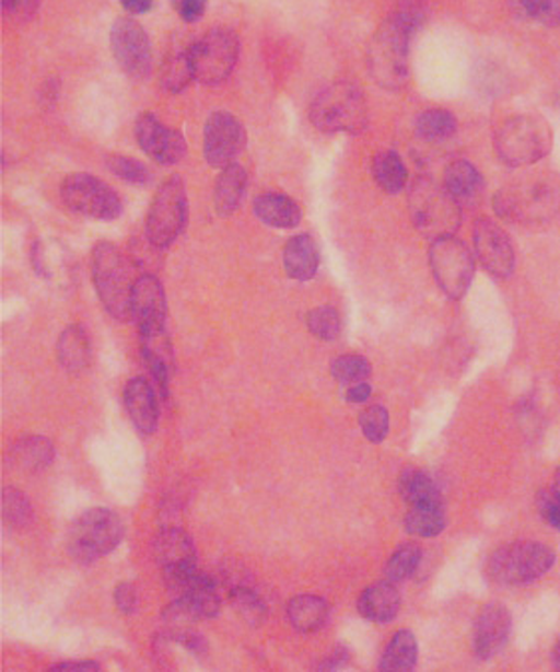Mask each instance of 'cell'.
<instances>
[{"instance_id": "obj_1", "label": "cell", "mask_w": 560, "mask_h": 672, "mask_svg": "<svg viewBox=\"0 0 560 672\" xmlns=\"http://www.w3.org/2000/svg\"><path fill=\"white\" fill-rule=\"evenodd\" d=\"M135 266L110 242H98L92 250V280L102 305L118 322L130 320V300L135 292Z\"/></svg>"}, {"instance_id": "obj_2", "label": "cell", "mask_w": 560, "mask_h": 672, "mask_svg": "<svg viewBox=\"0 0 560 672\" xmlns=\"http://www.w3.org/2000/svg\"><path fill=\"white\" fill-rule=\"evenodd\" d=\"M310 118L325 135H363L370 123L365 94L353 82L329 84L312 102Z\"/></svg>"}, {"instance_id": "obj_3", "label": "cell", "mask_w": 560, "mask_h": 672, "mask_svg": "<svg viewBox=\"0 0 560 672\" xmlns=\"http://www.w3.org/2000/svg\"><path fill=\"white\" fill-rule=\"evenodd\" d=\"M413 33L395 16L375 31L368 48L371 79L382 89L401 90L409 80V43Z\"/></svg>"}, {"instance_id": "obj_4", "label": "cell", "mask_w": 560, "mask_h": 672, "mask_svg": "<svg viewBox=\"0 0 560 672\" xmlns=\"http://www.w3.org/2000/svg\"><path fill=\"white\" fill-rule=\"evenodd\" d=\"M497 154L509 166H527L547 157L552 148V130L537 114L509 118L494 136Z\"/></svg>"}, {"instance_id": "obj_5", "label": "cell", "mask_w": 560, "mask_h": 672, "mask_svg": "<svg viewBox=\"0 0 560 672\" xmlns=\"http://www.w3.org/2000/svg\"><path fill=\"white\" fill-rule=\"evenodd\" d=\"M559 208L560 184L552 178L525 179L494 196V212L511 222H542Z\"/></svg>"}, {"instance_id": "obj_6", "label": "cell", "mask_w": 560, "mask_h": 672, "mask_svg": "<svg viewBox=\"0 0 560 672\" xmlns=\"http://www.w3.org/2000/svg\"><path fill=\"white\" fill-rule=\"evenodd\" d=\"M555 565V553L538 541L504 545L487 560V577L497 584L518 587L533 583Z\"/></svg>"}, {"instance_id": "obj_7", "label": "cell", "mask_w": 560, "mask_h": 672, "mask_svg": "<svg viewBox=\"0 0 560 672\" xmlns=\"http://www.w3.org/2000/svg\"><path fill=\"white\" fill-rule=\"evenodd\" d=\"M122 535L120 517L110 509L94 507L84 511L70 526L67 538L68 553L77 563L90 565L113 553L122 541Z\"/></svg>"}, {"instance_id": "obj_8", "label": "cell", "mask_w": 560, "mask_h": 672, "mask_svg": "<svg viewBox=\"0 0 560 672\" xmlns=\"http://www.w3.org/2000/svg\"><path fill=\"white\" fill-rule=\"evenodd\" d=\"M409 213L417 230L431 240L453 235L460 224V204L431 178L415 179L409 192Z\"/></svg>"}, {"instance_id": "obj_9", "label": "cell", "mask_w": 560, "mask_h": 672, "mask_svg": "<svg viewBox=\"0 0 560 672\" xmlns=\"http://www.w3.org/2000/svg\"><path fill=\"white\" fill-rule=\"evenodd\" d=\"M188 222V194L178 174L170 176L158 188L147 218V237L150 246L164 250L172 246Z\"/></svg>"}, {"instance_id": "obj_10", "label": "cell", "mask_w": 560, "mask_h": 672, "mask_svg": "<svg viewBox=\"0 0 560 672\" xmlns=\"http://www.w3.org/2000/svg\"><path fill=\"white\" fill-rule=\"evenodd\" d=\"M240 58V38L230 28H213L190 46L194 79L206 86L222 84Z\"/></svg>"}, {"instance_id": "obj_11", "label": "cell", "mask_w": 560, "mask_h": 672, "mask_svg": "<svg viewBox=\"0 0 560 672\" xmlns=\"http://www.w3.org/2000/svg\"><path fill=\"white\" fill-rule=\"evenodd\" d=\"M60 196L68 210L92 220L110 222L122 213V200L118 192L101 178L82 172L65 178L60 186Z\"/></svg>"}, {"instance_id": "obj_12", "label": "cell", "mask_w": 560, "mask_h": 672, "mask_svg": "<svg viewBox=\"0 0 560 672\" xmlns=\"http://www.w3.org/2000/svg\"><path fill=\"white\" fill-rule=\"evenodd\" d=\"M429 262L438 286L451 300H460L475 274V259L471 250L455 235H443L433 240L429 250Z\"/></svg>"}, {"instance_id": "obj_13", "label": "cell", "mask_w": 560, "mask_h": 672, "mask_svg": "<svg viewBox=\"0 0 560 672\" xmlns=\"http://www.w3.org/2000/svg\"><path fill=\"white\" fill-rule=\"evenodd\" d=\"M110 46L118 67L130 79H147L152 70V48L142 24L130 16L116 19L110 31Z\"/></svg>"}, {"instance_id": "obj_14", "label": "cell", "mask_w": 560, "mask_h": 672, "mask_svg": "<svg viewBox=\"0 0 560 672\" xmlns=\"http://www.w3.org/2000/svg\"><path fill=\"white\" fill-rule=\"evenodd\" d=\"M246 147V130L234 114L213 113L203 128V157L212 169L234 164Z\"/></svg>"}, {"instance_id": "obj_15", "label": "cell", "mask_w": 560, "mask_h": 672, "mask_svg": "<svg viewBox=\"0 0 560 672\" xmlns=\"http://www.w3.org/2000/svg\"><path fill=\"white\" fill-rule=\"evenodd\" d=\"M135 136L138 147L160 166H174L188 152V144L178 130L158 120L156 114L144 113L136 118Z\"/></svg>"}, {"instance_id": "obj_16", "label": "cell", "mask_w": 560, "mask_h": 672, "mask_svg": "<svg viewBox=\"0 0 560 672\" xmlns=\"http://www.w3.org/2000/svg\"><path fill=\"white\" fill-rule=\"evenodd\" d=\"M472 246L482 268L497 278H509L515 269V250L501 225L489 218H481L472 228Z\"/></svg>"}, {"instance_id": "obj_17", "label": "cell", "mask_w": 560, "mask_h": 672, "mask_svg": "<svg viewBox=\"0 0 560 672\" xmlns=\"http://www.w3.org/2000/svg\"><path fill=\"white\" fill-rule=\"evenodd\" d=\"M130 320H135L138 332H156L166 325V293L156 276L144 274L135 283L130 300Z\"/></svg>"}, {"instance_id": "obj_18", "label": "cell", "mask_w": 560, "mask_h": 672, "mask_svg": "<svg viewBox=\"0 0 560 672\" xmlns=\"http://www.w3.org/2000/svg\"><path fill=\"white\" fill-rule=\"evenodd\" d=\"M511 613L499 603L482 606L481 613L477 616L475 630H472V650L475 654L489 661L494 654L503 650L506 640L511 637Z\"/></svg>"}, {"instance_id": "obj_19", "label": "cell", "mask_w": 560, "mask_h": 672, "mask_svg": "<svg viewBox=\"0 0 560 672\" xmlns=\"http://www.w3.org/2000/svg\"><path fill=\"white\" fill-rule=\"evenodd\" d=\"M152 549H154V559L160 565L162 572L196 567V559H198L196 545L190 535L182 529H176V526L164 529L154 538Z\"/></svg>"}, {"instance_id": "obj_20", "label": "cell", "mask_w": 560, "mask_h": 672, "mask_svg": "<svg viewBox=\"0 0 560 672\" xmlns=\"http://www.w3.org/2000/svg\"><path fill=\"white\" fill-rule=\"evenodd\" d=\"M124 407L136 429L152 436L158 429V399L154 387L142 378L128 381L124 387Z\"/></svg>"}, {"instance_id": "obj_21", "label": "cell", "mask_w": 560, "mask_h": 672, "mask_svg": "<svg viewBox=\"0 0 560 672\" xmlns=\"http://www.w3.org/2000/svg\"><path fill=\"white\" fill-rule=\"evenodd\" d=\"M140 348L148 370L156 381L158 390L162 392V397H168L170 378L174 371V354L166 327L140 334Z\"/></svg>"}, {"instance_id": "obj_22", "label": "cell", "mask_w": 560, "mask_h": 672, "mask_svg": "<svg viewBox=\"0 0 560 672\" xmlns=\"http://www.w3.org/2000/svg\"><path fill=\"white\" fill-rule=\"evenodd\" d=\"M174 599L184 601L198 618H213L218 616L222 606L218 584L210 575L200 571L191 572L190 579Z\"/></svg>"}, {"instance_id": "obj_23", "label": "cell", "mask_w": 560, "mask_h": 672, "mask_svg": "<svg viewBox=\"0 0 560 672\" xmlns=\"http://www.w3.org/2000/svg\"><path fill=\"white\" fill-rule=\"evenodd\" d=\"M254 213L264 224L280 228V230H290L302 222L300 204L293 202L290 196L278 194V192L259 194L254 200Z\"/></svg>"}, {"instance_id": "obj_24", "label": "cell", "mask_w": 560, "mask_h": 672, "mask_svg": "<svg viewBox=\"0 0 560 672\" xmlns=\"http://www.w3.org/2000/svg\"><path fill=\"white\" fill-rule=\"evenodd\" d=\"M283 266L292 280L307 281L319 268V250L310 234L293 235L283 247Z\"/></svg>"}, {"instance_id": "obj_25", "label": "cell", "mask_w": 560, "mask_h": 672, "mask_svg": "<svg viewBox=\"0 0 560 672\" xmlns=\"http://www.w3.org/2000/svg\"><path fill=\"white\" fill-rule=\"evenodd\" d=\"M358 609L368 621L389 623L401 609V596L392 581L371 584L359 596Z\"/></svg>"}, {"instance_id": "obj_26", "label": "cell", "mask_w": 560, "mask_h": 672, "mask_svg": "<svg viewBox=\"0 0 560 672\" xmlns=\"http://www.w3.org/2000/svg\"><path fill=\"white\" fill-rule=\"evenodd\" d=\"M246 186L247 172L244 166H240L237 162L225 166L222 174L215 179V188H213L215 213L222 216V218L236 213L237 208L244 202Z\"/></svg>"}, {"instance_id": "obj_27", "label": "cell", "mask_w": 560, "mask_h": 672, "mask_svg": "<svg viewBox=\"0 0 560 672\" xmlns=\"http://www.w3.org/2000/svg\"><path fill=\"white\" fill-rule=\"evenodd\" d=\"M55 461V445L50 439L31 436L11 448V463L24 473H40Z\"/></svg>"}, {"instance_id": "obj_28", "label": "cell", "mask_w": 560, "mask_h": 672, "mask_svg": "<svg viewBox=\"0 0 560 672\" xmlns=\"http://www.w3.org/2000/svg\"><path fill=\"white\" fill-rule=\"evenodd\" d=\"M445 188L459 204L479 200L482 192V176L467 160H455L445 170Z\"/></svg>"}, {"instance_id": "obj_29", "label": "cell", "mask_w": 560, "mask_h": 672, "mask_svg": "<svg viewBox=\"0 0 560 672\" xmlns=\"http://www.w3.org/2000/svg\"><path fill=\"white\" fill-rule=\"evenodd\" d=\"M329 616V605L322 596L298 594L288 603V618L300 633H315L324 627Z\"/></svg>"}, {"instance_id": "obj_30", "label": "cell", "mask_w": 560, "mask_h": 672, "mask_svg": "<svg viewBox=\"0 0 560 672\" xmlns=\"http://www.w3.org/2000/svg\"><path fill=\"white\" fill-rule=\"evenodd\" d=\"M58 361L70 373L86 370L90 363V339L82 325H70L57 344Z\"/></svg>"}, {"instance_id": "obj_31", "label": "cell", "mask_w": 560, "mask_h": 672, "mask_svg": "<svg viewBox=\"0 0 560 672\" xmlns=\"http://www.w3.org/2000/svg\"><path fill=\"white\" fill-rule=\"evenodd\" d=\"M447 525V517L441 503L409 505L405 515V529L415 537H438Z\"/></svg>"}, {"instance_id": "obj_32", "label": "cell", "mask_w": 560, "mask_h": 672, "mask_svg": "<svg viewBox=\"0 0 560 672\" xmlns=\"http://www.w3.org/2000/svg\"><path fill=\"white\" fill-rule=\"evenodd\" d=\"M417 654H419V649H417L413 633L399 630V633L393 635L392 642L387 645V649L383 652L380 671H413L415 664H417Z\"/></svg>"}, {"instance_id": "obj_33", "label": "cell", "mask_w": 560, "mask_h": 672, "mask_svg": "<svg viewBox=\"0 0 560 672\" xmlns=\"http://www.w3.org/2000/svg\"><path fill=\"white\" fill-rule=\"evenodd\" d=\"M194 79V68H191L190 48L172 50L168 57L164 58L160 68V82L164 90L178 94L182 90L188 89Z\"/></svg>"}, {"instance_id": "obj_34", "label": "cell", "mask_w": 560, "mask_h": 672, "mask_svg": "<svg viewBox=\"0 0 560 672\" xmlns=\"http://www.w3.org/2000/svg\"><path fill=\"white\" fill-rule=\"evenodd\" d=\"M373 178L389 194H397L407 186V169L397 152H382L373 158Z\"/></svg>"}, {"instance_id": "obj_35", "label": "cell", "mask_w": 560, "mask_h": 672, "mask_svg": "<svg viewBox=\"0 0 560 672\" xmlns=\"http://www.w3.org/2000/svg\"><path fill=\"white\" fill-rule=\"evenodd\" d=\"M399 491L409 505L441 503L443 497L435 482L423 471H405L399 479Z\"/></svg>"}, {"instance_id": "obj_36", "label": "cell", "mask_w": 560, "mask_h": 672, "mask_svg": "<svg viewBox=\"0 0 560 672\" xmlns=\"http://www.w3.org/2000/svg\"><path fill=\"white\" fill-rule=\"evenodd\" d=\"M230 603L249 627H259L268 618L266 603L259 599V594L254 589H249L246 584H236L230 591Z\"/></svg>"}, {"instance_id": "obj_37", "label": "cell", "mask_w": 560, "mask_h": 672, "mask_svg": "<svg viewBox=\"0 0 560 672\" xmlns=\"http://www.w3.org/2000/svg\"><path fill=\"white\" fill-rule=\"evenodd\" d=\"M457 132V120L447 111H427L417 118V135L429 142H441L447 140Z\"/></svg>"}, {"instance_id": "obj_38", "label": "cell", "mask_w": 560, "mask_h": 672, "mask_svg": "<svg viewBox=\"0 0 560 672\" xmlns=\"http://www.w3.org/2000/svg\"><path fill=\"white\" fill-rule=\"evenodd\" d=\"M421 555L423 553L413 543H407L404 547L395 551L389 560H387V565H385L387 581L399 583V581L409 579L417 571V567L421 563Z\"/></svg>"}, {"instance_id": "obj_39", "label": "cell", "mask_w": 560, "mask_h": 672, "mask_svg": "<svg viewBox=\"0 0 560 672\" xmlns=\"http://www.w3.org/2000/svg\"><path fill=\"white\" fill-rule=\"evenodd\" d=\"M33 505L23 491L14 487H7L2 491V517L9 525L24 529L33 523Z\"/></svg>"}, {"instance_id": "obj_40", "label": "cell", "mask_w": 560, "mask_h": 672, "mask_svg": "<svg viewBox=\"0 0 560 672\" xmlns=\"http://www.w3.org/2000/svg\"><path fill=\"white\" fill-rule=\"evenodd\" d=\"M331 375L343 385H353L368 380L371 375V363L363 356L358 354H348V356H339L331 363Z\"/></svg>"}, {"instance_id": "obj_41", "label": "cell", "mask_w": 560, "mask_h": 672, "mask_svg": "<svg viewBox=\"0 0 560 672\" xmlns=\"http://www.w3.org/2000/svg\"><path fill=\"white\" fill-rule=\"evenodd\" d=\"M307 329L324 341H334L341 334V317L336 308L319 305L307 314Z\"/></svg>"}, {"instance_id": "obj_42", "label": "cell", "mask_w": 560, "mask_h": 672, "mask_svg": "<svg viewBox=\"0 0 560 672\" xmlns=\"http://www.w3.org/2000/svg\"><path fill=\"white\" fill-rule=\"evenodd\" d=\"M106 166L113 172L114 176L122 178L124 182H128L132 186H148L150 179H152V174H150L147 164L138 162L135 158L110 154V157H106Z\"/></svg>"}, {"instance_id": "obj_43", "label": "cell", "mask_w": 560, "mask_h": 672, "mask_svg": "<svg viewBox=\"0 0 560 672\" xmlns=\"http://www.w3.org/2000/svg\"><path fill=\"white\" fill-rule=\"evenodd\" d=\"M359 426L371 443H382L389 433V414L382 405H371L359 415Z\"/></svg>"}, {"instance_id": "obj_44", "label": "cell", "mask_w": 560, "mask_h": 672, "mask_svg": "<svg viewBox=\"0 0 560 672\" xmlns=\"http://www.w3.org/2000/svg\"><path fill=\"white\" fill-rule=\"evenodd\" d=\"M530 19L545 26H560V0H518Z\"/></svg>"}, {"instance_id": "obj_45", "label": "cell", "mask_w": 560, "mask_h": 672, "mask_svg": "<svg viewBox=\"0 0 560 672\" xmlns=\"http://www.w3.org/2000/svg\"><path fill=\"white\" fill-rule=\"evenodd\" d=\"M393 16L415 34L421 28V24L425 23V0H399V7L393 12Z\"/></svg>"}, {"instance_id": "obj_46", "label": "cell", "mask_w": 560, "mask_h": 672, "mask_svg": "<svg viewBox=\"0 0 560 672\" xmlns=\"http://www.w3.org/2000/svg\"><path fill=\"white\" fill-rule=\"evenodd\" d=\"M538 511L542 519L560 531V494L550 487L549 491H542L537 499Z\"/></svg>"}, {"instance_id": "obj_47", "label": "cell", "mask_w": 560, "mask_h": 672, "mask_svg": "<svg viewBox=\"0 0 560 672\" xmlns=\"http://www.w3.org/2000/svg\"><path fill=\"white\" fill-rule=\"evenodd\" d=\"M172 4L184 23H196L198 19H202L208 0H172Z\"/></svg>"}, {"instance_id": "obj_48", "label": "cell", "mask_w": 560, "mask_h": 672, "mask_svg": "<svg viewBox=\"0 0 560 672\" xmlns=\"http://www.w3.org/2000/svg\"><path fill=\"white\" fill-rule=\"evenodd\" d=\"M114 603L118 606V611L124 615H130L135 613L136 603H138V596H136L135 584L120 583L114 591Z\"/></svg>"}, {"instance_id": "obj_49", "label": "cell", "mask_w": 560, "mask_h": 672, "mask_svg": "<svg viewBox=\"0 0 560 672\" xmlns=\"http://www.w3.org/2000/svg\"><path fill=\"white\" fill-rule=\"evenodd\" d=\"M50 671L60 672H98L101 671V664L92 661H68L58 662L55 667H50Z\"/></svg>"}, {"instance_id": "obj_50", "label": "cell", "mask_w": 560, "mask_h": 672, "mask_svg": "<svg viewBox=\"0 0 560 672\" xmlns=\"http://www.w3.org/2000/svg\"><path fill=\"white\" fill-rule=\"evenodd\" d=\"M349 404H365L371 397V385L361 381V383H353L349 385L348 393H346Z\"/></svg>"}, {"instance_id": "obj_51", "label": "cell", "mask_w": 560, "mask_h": 672, "mask_svg": "<svg viewBox=\"0 0 560 672\" xmlns=\"http://www.w3.org/2000/svg\"><path fill=\"white\" fill-rule=\"evenodd\" d=\"M40 2H43V0H19L11 14L12 16H16L19 21H28V19H33L36 11H38Z\"/></svg>"}, {"instance_id": "obj_52", "label": "cell", "mask_w": 560, "mask_h": 672, "mask_svg": "<svg viewBox=\"0 0 560 672\" xmlns=\"http://www.w3.org/2000/svg\"><path fill=\"white\" fill-rule=\"evenodd\" d=\"M348 649H346V647H337V649L319 664V669H322V671H336L339 667H343V664L348 662Z\"/></svg>"}, {"instance_id": "obj_53", "label": "cell", "mask_w": 560, "mask_h": 672, "mask_svg": "<svg viewBox=\"0 0 560 672\" xmlns=\"http://www.w3.org/2000/svg\"><path fill=\"white\" fill-rule=\"evenodd\" d=\"M120 4L130 14H147L154 7V0H120Z\"/></svg>"}, {"instance_id": "obj_54", "label": "cell", "mask_w": 560, "mask_h": 672, "mask_svg": "<svg viewBox=\"0 0 560 672\" xmlns=\"http://www.w3.org/2000/svg\"><path fill=\"white\" fill-rule=\"evenodd\" d=\"M16 2H19V0H2V12H4V14H11V12L14 11V7H16Z\"/></svg>"}, {"instance_id": "obj_55", "label": "cell", "mask_w": 560, "mask_h": 672, "mask_svg": "<svg viewBox=\"0 0 560 672\" xmlns=\"http://www.w3.org/2000/svg\"><path fill=\"white\" fill-rule=\"evenodd\" d=\"M552 662H555V667L560 671V642L557 645L555 652H552Z\"/></svg>"}, {"instance_id": "obj_56", "label": "cell", "mask_w": 560, "mask_h": 672, "mask_svg": "<svg viewBox=\"0 0 560 672\" xmlns=\"http://www.w3.org/2000/svg\"><path fill=\"white\" fill-rule=\"evenodd\" d=\"M552 489L555 491H559L560 494V467L557 470V475H555V482H552Z\"/></svg>"}]
</instances>
